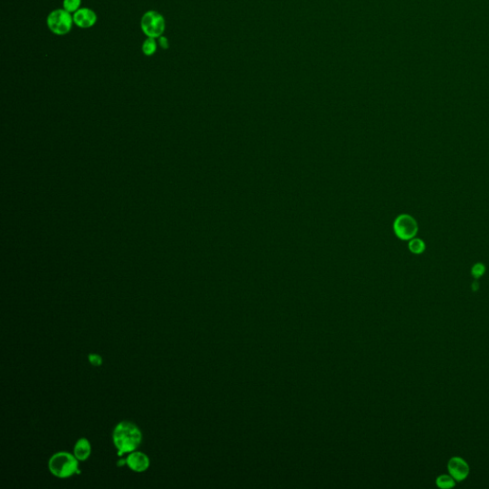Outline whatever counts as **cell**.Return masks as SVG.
Returning <instances> with one entry per match:
<instances>
[{
	"label": "cell",
	"instance_id": "cell-18",
	"mask_svg": "<svg viewBox=\"0 0 489 489\" xmlns=\"http://www.w3.org/2000/svg\"><path fill=\"white\" fill-rule=\"evenodd\" d=\"M125 464H127V463H126V460H125V461H123V460H120V461L118 462V466H119V467H121V466L125 465Z\"/></svg>",
	"mask_w": 489,
	"mask_h": 489
},
{
	"label": "cell",
	"instance_id": "cell-6",
	"mask_svg": "<svg viewBox=\"0 0 489 489\" xmlns=\"http://www.w3.org/2000/svg\"><path fill=\"white\" fill-rule=\"evenodd\" d=\"M447 469L456 482H463L469 475V465L465 462V460L461 457H453L448 464H447Z\"/></svg>",
	"mask_w": 489,
	"mask_h": 489
},
{
	"label": "cell",
	"instance_id": "cell-11",
	"mask_svg": "<svg viewBox=\"0 0 489 489\" xmlns=\"http://www.w3.org/2000/svg\"><path fill=\"white\" fill-rule=\"evenodd\" d=\"M157 48H158V44H157L156 38L147 37V39L143 43L142 51H143V53H144L145 56L151 57V56H153L156 53Z\"/></svg>",
	"mask_w": 489,
	"mask_h": 489
},
{
	"label": "cell",
	"instance_id": "cell-12",
	"mask_svg": "<svg viewBox=\"0 0 489 489\" xmlns=\"http://www.w3.org/2000/svg\"><path fill=\"white\" fill-rule=\"evenodd\" d=\"M436 484H437L438 488H440V489H453L456 486V481L450 475H440L437 478Z\"/></svg>",
	"mask_w": 489,
	"mask_h": 489
},
{
	"label": "cell",
	"instance_id": "cell-1",
	"mask_svg": "<svg viewBox=\"0 0 489 489\" xmlns=\"http://www.w3.org/2000/svg\"><path fill=\"white\" fill-rule=\"evenodd\" d=\"M142 439L139 427L129 421L120 422L113 432V442L119 450V456L135 451L140 446Z\"/></svg>",
	"mask_w": 489,
	"mask_h": 489
},
{
	"label": "cell",
	"instance_id": "cell-4",
	"mask_svg": "<svg viewBox=\"0 0 489 489\" xmlns=\"http://www.w3.org/2000/svg\"><path fill=\"white\" fill-rule=\"evenodd\" d=\"M141 29L147 37L159 38L165 30V19L157 11H148L141 19Z\"/></svg>",
	"mask_w": 489,
	"mask_h": 489
},
{
	"label": "cell",
	"instance_id": "cell-2",
	"mask_svg": "<svg viewBox=\"0 0 489 489\" xmlns=\"http://www.w3.org/2000/svg\"><path fill=\"white\" fill-rule=\"evenodd\" d=\"M49 469L54 476L59 478L71 477L75 473H81L77 457L67 452L55 454L50 459Z\"/></svg>",
	"mask_w": 489,
	"mask_h": 489
},
{
	"label": "cell",
	"instance_id": "cell-5",
	"mask_svg": "<svg viewBox=\"0 0 489 489\" xmlns=\"http://www.w3.org/2000/svg\"><path fill=\"white\" fill-rule=\"evenodd\" d=\"M394 232L400 239L410 241L416 237L418 232L417 222L409 214H402L394 222Z\"/></svg>",
	"mask_w": 489,
	"mask_h": 489
},
{
	"label": "cell",
	"instance_id": "cell-9",
	"mask_svg": "<svg viewBox=\"0 0 489 489\" xmlns=\"http://www.w3.org/2000/svg\"><path fill=\"white\" fill-rule=\"evenodd\" d=\"M74 454L80 461L87 460L91 454V445L88 440L82 438L78 440L74 447Z\"/></svg>",
	"mask_w": 489,
	"mask_h": 489
},
{
	"label": "cell",
	"instance_id": "cell-8",
	"mask_svg": "<svg viewBox=\"0 0 489 489\" xmlns=\"http://www.w3.org/2000/svg\"><path fill=\"white\" fill-rule=\"evenodd\" d=\"M126 465L136 472H144L149 467V459L142 452H131L126 459Z\"/></svg>",
	"mask_w": 489,
	"mask_h": 489
},
{
	"label": "cell",
	"instance_id": "cell-7",
	"mask_svg": "<svg viewBox=\"0 0 489 489\" xmlns=\"http://www.w3.org/2000/svg\"><path fill=\"white\" fill-rule=\"evenodd\" d=\"M74 24L79 28L88 29L97 23V13L89 8H81L73 14Z\"/></svg>",
	"mask_w": 489,
	"mask_h": 489
},
{
	"label": "cell",
	"instance_id": "cell-3",
	"mask_svg": "<svg viewBox=\"0 0 489 489\" xmlns=\"http://www.w3.org/2000/svg\"><path fill=\"white\" fill-rule=\"evenodd\" d=\"M47 26L50 31L57 36L67 35L74 24L73 15L64 9H57L47 16Z\"/></svg>",
	"mask_w": 489,
	"mask_h": 489
},
{
	"label": "cell",
	"instance_id": "cell-17",
	"mask_svg": "<svg viewBox=\"0 0 489 489\" xmlns=\"http://www.w3.org/2000/svg\"><path fill=\"white\" fill-rule=\"evenodd\" d=\"M479 286L480 285H479V283L477 281L473 282L472 283V291L473 292H477L478 290H479Z\"/></svg>",
	"mask_w": 489,
	"mask_h": 489
},
{
	"label": "cell",
	"instance_id": "cell-16",
	"mask_svg": "<svg viewBox=\"0 0 489 489\" xmlns=\"http://www.w3.org/2000/svg\"><path fill=\"white\" fill-rule=\"evenodd\" d=\"M159 43L160 45L163 48V49H168L169 47V43H168V40L166 37H159Z\"/></svg>",
	"mask_w": 489,
	"mask_h": 489
},
{
	"label": "cell",
	"instance_id": "cell-14",
	"mask_svg": "<svg viewBox=\"0 0 489 489\" xmlns=\"http://www.w3.org/2000/svg\"><path fill=\"white\" fill-rule=\"evenodd\" d=\"M486 270H487V268H486L485 264L476 263L471 269V274L475 279H479L486 273Z\"/></svg>",
	"mask_w": 489,
	"mask_h": 489
},
{
	"label": "cell",
	"instance_id": "cell-10",
	"mask_svg": "<svg viewBox=\"0 0 489 489\" xmlns=\"http://www.w3.org/2000/svg\"><path fill=\"white\" fill-rule=\"evenodd\" d=\"M408 248L414 254H421L426 249V244L422 239L415 237L409 241Z\"/></svg>",
	"mask_w": 489,
	"mask_h": 489
},
{
	"label": "cell",
	"instance_id": "cell-15",
	"mask_svg": "<svg viewBox=\"0 0 489 489\" xmlns=\"http://www.w3.org/2000/svg\"><path fill=\"white\" fill-rule=\"evenodd\" d=\"M88 359H89V362L94 366H100L102 363V359H101L100 355L90 354L88 356Z\"/></svg>",
	"mask_w": 489,
	"mask_h": 489
},
{
	"label": "cell",
	"instance_id": "cell-13",
	"mask_svg": "<svg viewBox=\"0 0 489 489\" xmlns=\"http://www.w3.org/2000/svg\"><path fill=\"white\" fill-rule=\"evenodd\" d=\"M82 0H63V9L72 13L81 9Z\"/></svg>",
	"mask_w": 489,
	"mask_h": 489
}]
</instances>
